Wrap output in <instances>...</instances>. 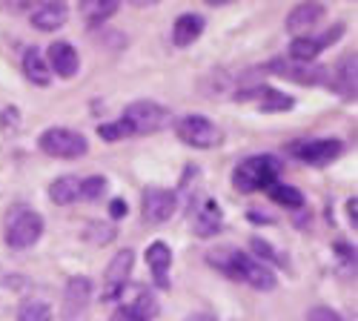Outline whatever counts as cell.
I'll use <instances>...</instances> for the list:
<instances>
[{
	"label": "cell",
	"instance_id": "cell-1",
	"mask_svg": "<svg viewBox=\"0 0 358 321\" xmlns=\"http://www.w3.org/2000/svg\"><path fill=\"white\" fill-rule=\"evenodd\" d=\"M206 261L221 270L224 276L241 281V284H250L255 290H261V293H266V290H275V273L266 270L264 264H258V261L241 250H213L210 255H206Z\"/></svg>",
	"mask_w": 358,
	"mask_h": 321
},
{
	"label": "cell",
	"instance_id": "cell-2",
	"mask_svg": "<svg viewBox=\"0 0 358 321\" xmlns=\"http://www.w3.org/2000/svg\"><path fill=\"white\" fill-rule=\"evenodd\" d=\"M278 175H281V161L278 158H273V155H252V158H244L241 164L235 166L232 187L238 192H258V190H266L270 184H275Z\"/></svg>",
	"mask_w": 358,
	"mask_h": 321
},
{
	"label": "cell",
	"instance_id": "cell-3",
	"mask_svg": "<svg viewBox=\"0 0 358 321\" xmlns=\"http://www.w3.org/2000/svg\"><path fill=\"white\" fill-rule=\"evenodd\" d=\"M43 236V218L41 213L29 207H15L6 215V244L12 250H29L35 247Z\"/></svg>",
	"mask_w": 358,
	"mask_h": 321
},
{
	"label": "cell",
	"instance_id": "cell-4",
	"mask_svg": "<svg viewBox=\"0 0 358 321\" xmlns=\"http://www.w3.org/2000/svg\"><path fill=\"white\" fill-rule=\"evenodd\" d=\"M38 147L52 155V158H64V161H75V158H83L89 152V141L75 132V129H66V127H52L46 132H41L38 138Z\"/></svg>",
	"mask_w": 358,
	"mask_h": 321
},
{
	"label": "cell",
	"instance_id": "cell-5",
	"mask_svg": "<svg viewBox=\"0 0 358 321\" xmlns=\"http://www.w3.org/2000/svg\"><path fill=\"white\" fill-rule=\"evenodd\" d=\"M175 135L192 150H213L224 138L221 127H215L210 118H203V115H187V118H181L175 124Z\"/></svg>",
	"mask_w": 358,
	"mask_h": 321
},
{
	"label": "cell",
	"instance_id": "cell-6",
	"mask_svg": "<svg viewBox=\"0 0 358 321\" xmlns=\"http://www.w3.org/2000/svg\"><path fill=\"white\" fill-rule=\"evenodd\" d=\"M121 118L132 127V135H152L169 124V109L155 101H132Z\"/></svg>",
	"mask_w": 358,
	"mask_h": 321
},
{
	"label": "cell",
	"instance_id": "cell-7",
	"mask_svg": "<svg viewBox=\"0 0 358 321\" xmlns=\"http://www.w3.org/2000/svg\"><path fill=\"white\" fill-rule=\"evenodd\" d=\"M287 152L310 166H327L344 155V141L338 138H313V141H295L287 147Z\"/></svg>",
	"mask_w": 358,
	"mask_h": 321
},
{
	"label": "cell",
	"instance_id": "cell-8",
	"mask_svg": "<svg viewBox=\"0 0 358 321\" xmlns=\"http://www.w3.org/2000/svg\"><path fill=\"white\" fill-rule=\"evenodd\" d=\"M115 301H121V310L132 321H152L158 315V299L152 296V290H146L143 284H124L117 290Z\"/></svg>",
	"mask_w": 358,
	"mask_h": 321
},
{
	"label": "cell",
	"instance_id": "cell-9",
	"mask_svg": "<svg viewBox=\"0 0 358 321\" xmlns=\"http://www.w3.org/2000/svg\"><path fill=\"white\" fill-rule=\"evenodd\" d=\"M141 210H143V218L149 224H164L178 210V195L172 190H164V187H146L143 190V201H141Z\"/></svg>",
	"mask_w": 358,
	"mask_h": 321
},
{
	"label": "cell",
	"instance_id": "cell-10",
	"mask_svg": "<svg viewBox=\"0 0 358 321\" xmlns=\"http://www.w3.org/2000/svg\"><path fill=\"white\" fill-rule=\"evenodd\" d=\"M238 104H255L261 112H287L295 106V101L278 90H270V86H250V90L235 92Z\"/></svg>",
	"mask_w": 358,
	"mask_h": 321
},
{
	"label": "cell",
	"instance_id": "cell-11",
	"mask_svg": "<svg viewBox=\"0 0 358 321\" xmlns=\"http://www.w3.org/2000/svg\"><path fill=\"white\" fill-rule=\"evenodd\" d=\"M270 72L284 78V80H292V83H304V86H315V83L327 80V69L324 66L298 64V61H289V57H275V61L270 64Z\"/></svg>",
	"mask_w": 358,
	"mask_h": 321
},
{
	"label": "cell",
	"instance_id": "cell-12",
	"mask_svg": "<svg viewBox=\"0 0 358 321\" xmlns=\"http://www.w3.org/2000/svg\"><path fill=\"white\" fill-rule=\"evenodd\" d=\"M132 264H135V252H132V250H121L117 255H112L109 267H106V273H103V281H106L103 299H106V301H115L117 290L127 284V278H129V273H132Z\"/></svg>",
	"mask_w": 358,
	"mask_h": 321
},
{
	"label": "cell",
	"instance_id": "cell-13",
	"mask_svg": "<svg viewBox=\"0 0 358 321\" xmlns=\"http://www.w3.org/2000/svg\"><path fill=\"white\" fill-rule=\"evenodd\" d=\"M46 64H49V72H55L57 78H75L78 69H80V55L72 43L66 41H55L49 46V55H46Z\"/></svg>",
	"mask_w": 358,
	"mask_h": 321
},
{
	"label": "cell",
	"instance_id": "cell-14",
	"mask_svg": "<svg viewBox=\"0 0 358 321\" xmlns=\"http://www.w3.org/2000/svg\"><path fill=\"white\" fill-rule=\"evenodd\" d=\"M324 15H327V9H324L321 0H301V3H295L289 9L287 29L292 35L295 32H307V29H313V26H318L324 20Z\"/></svg>",
	"mask_w": 358,
	"mask_h": 321
},
{
	"label": "cell",
	"instance_id": "cell-15",
	"mask_svg": "<svg viewBox=\"0 0 358 321\" xmlns=\"http://www.w3.org/2000/svg\"><path fill=\"white\" fill-rule=\"evenodd\" d=\"M69 17V6L64 0H41V3L32 9V26L41 29V32H55L61 29Z\"/></svg>",
	"mask_w": 358,
	"mask_h": 321
},
{
	"label": "cell",
	"instance_id": "cell-16",
	"mask_svg": "<svg viewBox=\"0 0 358 321\" xmlns=\"http://www.w3.org/2000/svg\"><path fill=\"white\" fill-rule=\"evenodd\" d=\"M146 264H149V273H152L155 284L161 290H169V267H172V250L169 244L164 241H152L146 247Z\"/></svg>",
	"mask_w": 358,
	"mask_h": 321
},
{
	"label": "cell",
	"instance_id": "cell-17",
	"mask_svg": "<svg viewBox=\"0 0 358 321\" xmlns=\"http://www.w3.org/2000/svg\"><path fill=\"white\" fill-rule=\"evenodd\" d=\"M203 17L201 15H195V12H187V15H181L175 20V26H172V43L178 46V49H187V46H192L201 35H203Z\"/></svg>",
	"mask_w": 358,
	"mask_h": 321
},
{
	"label": "cell",
	"instance_id": "cell-18",
	"mask_svg": "<svg viewBox=\"0 0 358 321\" xmlns=\"http://www.w3.org/2000/svg\"><path fill=\"white\" fill-rule=\"evenodd\" d=\"M192 229L201 238H210L221 229V210L213 198H206L198 210H192Z\"/></svg>",
	"mask_w": 358,
	"mask_h": 321
},
{
	"label": "cell",
	"instance_id": "cell-19",
	"mask_svg": "<svg viewBox=\"0 0 358 321\" xmlns=\"http://www.w3.org/2000/svg\"><path fill=\"white\" fill-rule=\"evenodd\" d=\"M89 296H92V281L83 278V276H72L66 281V301H64V313L69 318H75L78 313L86 310L89 304Z\"/></svg>",
	"mask_w": 358,
	"mask_h": 321
},
{
	"label": "cell",
	"instance_id": "cell-20",
	"mask_svg": "<svg viewBox=\"0 0 358 321\" xmlns=\"http://www.w3.org/2000/svg\"><path fill=\"white\" fill-rule=\"evenodd\" d=\"M355 80H358V72H355V52H347L341 61H338V72H336V83L333 90L344 98V101H355Z\"/></svg>",
	"mask_w": 358,
	"mask_h": 321
},
{
	"label": "cell",
	"instance_id": "cell-21",
	"mask_svg": "<svg viewBox=\"0 0 358 321\" xmlns=\"http://www.w3.org/2000/svg\"><path fill=\"white\" fill-rule=\"evenodd\" d=\"M23 75L35 86H49L52 72H49V64H46V57H43V52L38 46H29L23 52Z\"/></svg>",
	"mask_w": 358,
	"mask_h": 321
},
{
	"label": "cell",
	"instance_id": "cell-22",
	"mask_svg": "<svg viewBox=\"0 0 358 321\" xmlns=\"http://www.w3.org/2000/svg\"><path fill=\"white\" fill-rule=\"evenodd\" d=\"M121 0H80V15L89 26H101L117 15Z\"/></svg>",
	"mask_w": 358,
	"mask_h": 321
},
{
	"label": "cell",
	"instance_id": "cell-23",
	"mask_svg": "<svg viewBox=\"0 0 358 321\" xmlns=\"http://www.w3.org/2000/svg\"><path fill=\"white\" fill-rule=\"evenodd\" d=\"M49 198L57 204V207L75 204L80 198V178H75V175H61V178H55L49 187Z\"/></svg>",
	"mask_w": 358,
	"mask_h": 321
},
{
	"label": "cell",
	"instance_id": "cell-24",
	"mask_svg": "<svg viewBox=\"0 0 358 321\" xmlns=\"http://www.w3.org/2000/svg\"><path fill=\"white\" fill-rule=\"evenodd\" d=\"M266 195H270L275 204H281V207H287V210H301V207H304L301 190L289 187V184H281V181H275V184L266 187Z\"/></svg>",
	"mask_w": 358,
	"mask_h": 321
},
{
	"label": "cell",
	"instance_id": "cell-25",
	"mask_svg": "<svg viewBox=\"0 0 358 321\" xmlns=\"http://www.w3.org/2000/svg\"><path fill=\"white\" fill-rule=\"evenodd\" d=\"M321 55V46L315 38H295L289 43V61H298V64H310Z\"/></svg>",
	"mask_w": 358,
	"mask_h": 321
},
{
	"label": "cell",
	"instance_id": "cell-26",
	"mask_svg": "<svg viewBox=\"0 0 358 321\" xmlns=\"http://www.w3.org/2000/svg\"><path fill=\"white\" fill-rule=\"evenodd\" d=\"M17 321H52V307L41 299H29L20 304Z\"/></svg>",
	"mask_w": 358,
	"mask_h": 321
},
{
	"label": "cell",
	"instance_id": "cell-27",
	"mask_svg": "<svg viewBox=\"0 0 358 321\" xmlns=\"http://www.w3.org/2000/svg\"><path fill=\"white\" fill-rule=\"evenodd\" d=\"M98 135L103 138V141H124V138H129L132 135V127L124 121V118H117V121H112V124H101L98 127Z\"/></svg>",
	"mask_w": 358,
	"mask_h": 321
},
{
	"label": "cell",
	"instance_id": "cell-28",
	"mask_svg": "<svg viewBox=\"0 0 358 321\" xmlns=\"http://www.w3.org/2000/svg\"><path fill=\"white\" fill-rule=\"evenodd\" d=\"M106 192V178L103 175H89V178L80 181V198L83 201H98Z\"/></svg>",
	"mask_w": 358,
	"mask_h": 321
},
{
	"label": "cell",
	"instance_id": "cell-29",
	"mask_svg": "<svg viewBox=\"0 0 358 321\" xmlns=\"http://www.w3.org/2000/svg\"><path fill=\"white\" fill-rule=\"evenodd\" d=\"M41 0H0V9L3 12H12V15H20V12H29L32 6H38Z\"/></svg>",
	"mask_w": 358,
	"mask_h": 321
},
{
	"label": "cell",
	"instance_id": "cell-30",
	"mask_svg": "<svg viewBox=\"0 0 358 321\" xmlns=\"http://www.w3.org/2000/svg\"><path fill=\"white\" fill-rule=\"evenodd\" d=\"M250 250H252L255 255L266 258V261H281V258H278V252H275V250H273L270 244H266L264 238H252V241H250Z\"/></svg>",
	"mask_w": 358,
	"mask_h": 321
},
{
	"label": "cell",
	"instance_id": "cell-31",
	"mask_svg": "<svg viewBox=\"0 0 358 321\" xmlns=\"http://www.w3.org/2000/svg\"><path fill=\"white\" fill-rule=\"evenodd\" d=\"M307 321H344V318L336 310H330V307H313L307 313Z\"/></svg>",
	"mask_w": 358,
	"mask_h": 321
},
{
	"label": "cell",
	"instance_id": "cell-32",
	"mask_svg": "<svg viewBox=\"0 0 358 321\" xmlns=\"http://www.w3.org/2000/svg\"><path fill=\"white\" fill-rule=\"evenodd\" d=\"M109 215H112V218H124V215H127V201H124V198H115V201L109 204Z\"/></svg>",
	"mask_w": 358,
	"mask_h": 321
},
{
	"label": "cell",
	"instance_id": "cell-33",
	"mask_svg": "<svg viewBox=\"0 0 358 321\" xmlns=\"http://www.w3.org/2000/svg\"><path fill=\"white\" fill-rule=\"evenodd\" d=\"M344 210H347L350 227H355V224H358V201H355V198H347V204H344Z\"/></svg>",
	"mask_w": 358,
	"mask_h": 321
},
{
	"label": "cell",
	"instance_id": "cell-34",
	"mask_svg": "<svg viewBox=\"0 0 358 321\" xmlns=\"http://www.w3.org/2000/svg\"><path fill=\"white\" fill-rule=\"evenodd\" d=\"M127 3H135V6H155L161 0H127Z\"/></svg>",
	"mask_w": 358,
	"mask_h": 321
},
{
	"label": "cell",
	"instance_id": "cell-35",
	"mask_svg": "<svg viewBox=\"0 0 358 321\" xmlns=\"http://www.w3.org/2000/svg\"><path fill=\"white\" fill-rule=\"evenodd\" d=\"M187 321H215L213 315H206V313H195V315H189Z\"/></svg>",
	"mask_w": 358,
	"mask_h": 321
},
{
	"label": "cell",
	"instance_id": "cell-36",
	"mask_svg": "<svg viewBox=\"0 0 358 321\" xmlns=\"http://www.w3.org/2000/svg\"><path fill=\"white\" fill-rule=\"evenodd\" d=\"M112 321H132V318H129V315H127L124 310H117V313L112 315Z\"/></svg>",
	"mask_w": 358,
	"mask_h": 321
},
{
	"label": "cell",
	"instance_id": "cell-37",
	"mask_svg": "<svg viewBox=\"0 0 358 321\" xmlns=\"http://www.w3.org/2000/svg\"><path fill=\"white\" fill-rule=\"evenodd\" d=\"M206 3H213V6H224V3H232V0H206Z\"/></svg>",
	"mask_w": 358,
	"mask_h": 321
}]
</instances>
